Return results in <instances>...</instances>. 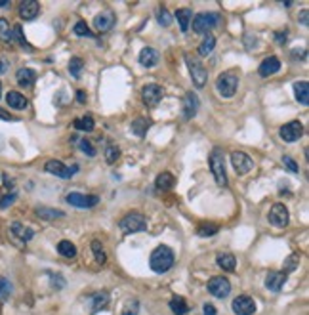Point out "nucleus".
<instances>
[{
	"label": "nucleus",
	"mask_w": 309,
	"mask_h": 315,
	"mask_svg": "<svg viewBox=\"0 0 309 315\" xmlns=\"http://www.w3.org/2000/svg\"><path fill=\"white\" fill-rule=\"evenodd\" d=\"M279 134L283 138V141L294 143V141H298V139L302 138V134H304V126H302L300 120H290V122H287L285 126H281Z\"/></svg>",
	"instance_id": "nucleus-9"
},
{
	"label": "nucleus",
	"mask_w": 309,
	"mask_h": 315,
	"mask_svg": "<svg viewBox=\"0 0 309 315\" xmlns=\"http://www.w3.org/2000/svg\"><path fill=\"white\" fill-rule=\"evenodd\" d=\"M39 12H40V4L37 0H25V2L19 4V16L25 21L35 20L39 16Z\"/></svg>",
	"instance_id": "nucleus-18"
},
{
	"label": "nucleus",
	"mask_w": 309,
	"mask_h": 315,
	"mask_svg": "<svg viewBox=\"0 0 309 315\" xmlns=\"http://www.w3.org/2000/svg\"><path fill=\"white\" fill-rule=\"evenodd\" d=\"M67 203L71 206H77V208H92L99 203V197L97 195H84V193H78V191H73L67 195Z\"/></svg>",
	"instance_id": "nucleus-10"
},
{
	"label": "nucleus",
	"mask_w": 309,
	"mask_h": 315,
	"mask_svg": "<svg viewBox=\"0 0 309 315\" xmlns=\"http://www.w3.org/2000/svg\"><path fill=\"white\" fill-rule=\"evenodd\" d=\"M279 69H281V61H279V58H277V56H269V58H265L264 61L260 63L258 73H260V77L267 79V77L275 75Z\"/></svg>",
	"instance_id": "nucleus-19"
},
{
	"label": "nucleus",
	"mask_w": 309,
	"mask_h": 315,
	"mask_svg": "<svg viewBox=\"0 0 309 315\" xmlns=\"http://www.w3.org/2000/svg\"><path fill=\"white\" fill-rule=\"evenodd\" d=\"M147 128H149V120H145V118H137V120L132 122V132L137 138H143L145 132H147Z\"/></svg>",
	"instance_id": "nucleus-37"
},
{
	"label": "nucleus",
	"mask_w": 309,
	"mask_h": 315,
	"mask_svg": "<svg viewBox=\"0 0 309 315\" xmlns=\"http://www.w3.org/2000/svg\"><path fill=\"white\" fill-rule=\"evenodd\" d=\"M0 40H4V42H12L14 40L12 27H10V23L6 21L4 18H0Z\"/></svg>",
	"instance_id": "nucleus-36"
},
{
	"label": "nucleus",
	"mask_w": 309,
	"mask_h": 315,
	"mask_svg": "<svg viewBox=\"0 0 309 315\" xmlns=\"http://www.w3.org/2000/svg\"><path fill=\"white\" fill-rule=\"evenodd\" d=\"M16 193L12 191V193H4V195H0V208H8L10 204L16 203Z\"/></svg>",
	"instance_id": "nucleus-46"
},
{
	"label": "nucleus",
	"mask_w": 309,
	"mask_h": 315,
	"mask_svg": "<svg viewBox=\"0 0 309 315\" xmlns=\"http://www.w3.org/2000/svg\"><path fill=\"white\" fill-rule=\"evenodd\" d=\"M4 147V139H2V136H0V149Z\"/></svg>",
	"instance_id": "nucleus-56"
},
{
	"label": "nucleus",
	"mask_w": 309,
	"mask_h": 315,
	"mask_svg": "<svg viewBox=\"0 0 309 315\" xmlns=\"http://www.w3.org/2000/svg\"><path fill=\"white\" fill-rule=\"evenodd\" d=\"M294 94H296V99L302 103V105H308L309 103V84L308 80H300L294 84Z\"/></svg>",
	"instance_id": "nucleus-26"
},
{
	"label": "nucleus",
	"mask_w": 309,
	"mask_h": 315,
	"mask_svg": "<svg viewBox=\"0 0 309 315\" xmlns=\"http://www.w3.org/2000/svg\"><path fill=\"white\" fill-rule=\"evenodd\" d=\"M52 285L56 287V291H59V289H63V285H65V281H63V279H61L59 275H56V277L52 275Z\"/></svg>",
	"instance_id": "nucleus-49"
},
{
	"label": "nucleus",
	"mask_w": 309,
	"mask_h": 315,
	"mask_svg": "<svg viewBox=\"0 0 309 315\" xmlns=\"http://www.w3.org/2000/svg\"><path fill=\"white\" fill-rule=\"evenodd\" d=\"M170 310H172L176 315H185L187 312H189V306H187L185 298H181V296H174V298L170 300Z\"/></svg>",
	"instance_id": "nucleus-30"
},
{
	"label": "nucleus",
	"mask_w": 309,
	"mask_h": 315,
	"mask_svg": "<svg viewBox=\"0 0 309 315\" xmlns=\"http://www.w3.org/2000/svg\"><path fill=\"white\" fill-rule=\"evenodd\" d=\"M283 164L287 166L288 170L292 172V174H298L300 172V168H298V162L294 160V158H290V157H283Z\"/></svg>",
	"instance_id": "nucleus-47"
},
{
	"label": "nucleus",
	"mask_w": 309,
	"mask_h": 315,
	"mask_svg": "<svg viewBox=\"0 0 309 315\" xmlns=\"http://www.w3.org/2000/svg\"><path fill=\"white\" fill-rule=\"evenodd\" d=\"M12 35H14V39L21 44V48H25L27 52H33V48H31V44L25 40V37H23V29H21V25H14L12 27Z\"/></svg>",
	"instance_id": "nucleus-38"
},
{
	"label": "nucleus",
	"mask_w": 309,
	"mask_h": 315,
	"mask_svg": "<svg viewBox=\"0 0 309 315\" xmlns=\"http://www.w3.org/2000/svg\"><path fill=\"white\" fill-rule=\"evenodd\" d=\"M113 25H115V16L111 10H103L94 18V27L97 33H107L113 29Z\"/></svg>",
	"instance_id": "nucleus-15"
},
{
	"label": "nucleus",
	"mask_w": 309,
	"mask_h": 315,
	"mask_svg": "<svg viewBox=\"0 0 309 315\" xmlns=\"http://www.w3.org/2000/svg\"><path fill=\"white\" fill-rule=\"evenodd\" d=\"M158 61H160V54L154 50V48H143L141 52H139V63L143 65V67L151 69L154 65H158Z\"/></svg>",
	"instance_id": "nucleus-21"
},
{
	"label": "nucleus",
	"mask_w": 309,
	"mask_h": 315,
	"mask_svg": "<svg viewBox=\"0 0 309 315\" xmlns=\"http://www.w3.org/2000/svg\"><path fill=\"white\" fill-rule=\"evenodd\" d=\"M10 67V61H6V59H0V75H4L6 71Z\"/></svg>",
	"instance_id": "nucleus-53"
},
{
	"label": "nucleus",
	"mask_w": 309,
	"mask_h": 315,
	"mask_svg": "<svg viewBox=\"0 0 309 315\" xmlns=\"http://www.w3.org/2000/svg\"><path fill=\"white\" fill-rule=\"evenodd\" d=\"M298 264H300V256H298V254H290L287 260H285V273L294 271L298 268Z\"/></svg>",
	"instance_id": "nucleus-44"
},
{
	"label": "nucleus",
	"mask_w": 309,
	"mask_h": 315,
	"mask_svg": "<svg viewBox=\"0 0 309 315\" xmlns=\"http://www.w3.org/2000/svg\"><path fill=\"white\" fill-rule=\"evenodd\" d=\"M199 107H200L199 96L195 92H187L185 98H183V117L185 118H193L199 113Z\"/></svg>",
	"instance_id": "nucleus-16"
},
{
	"label": "nucleus",
	"mask_w": 309,
	"mask_h": 315,
	"mask_svg": "<svg viewBox=\"0 0 309 315\" xmlns=\"http://www.w3.org/2000/svg\"><path fill=\"white\" fill-rule=\"evenodd\" d=\"M75 128L77 130H84V132H92L96 128V122H94V118L90 115H84V117L75 120Z\"/></svg>",
	"instance_id": "nucleus-33"
},
{
	"label": "nucleus",
	"mask_w": 309,
	"mask_h": 315,
	"mask_svg": "<svg viewBox=\"0 0 309 315\" xmlns=\"http://www.w3.org/2000/svg\"><path fill=\"white\" fill-rule=\"evenodd\" d=\"M210 170L214 174V180L220 187H225L227 185V174H225V157H223V151L220 147H216L212 153H210Z\"/></svg>",
	"instance_id": "nucleus-2"
},
{
	"label": "nucleus",
	"mask_w": 309,
	"mask_h": 315,
	"mask_svg": "<svg viewBox=\"0 0 309 315\" xmlns=\"http://www.w3.org/2000/svg\"><path fill=\"white\" fill-rule=\"evenodd\" d=\"M288 220H290V216H288V208L285 204L277 203L271 206V210H269V222L275 225V227H287Z\"/></svg>",
	"instance_id": "nucleus-12"
},
{
	"label": "nucleus",
	"mask_w": 309,
	"mask_h": 315,
	"mask_svg": "<svg viewBox=\"0 0 309 315\" xmlns=\"http://www.w3.org/2000/svg\"><path fill=\"white\" fill-rule=\"evenodd\" d=\"M78 149H80L84 155H88V157H96V147L90 143L86 138H82V139L78 141Z\"/></svg>",
	"instance_id": "nucleus-42"
},
{
	"label": "nucleus",
	"mask_w": 309,
	"mask_h": 315,
	"mask_svg": "<svg viewBox=\"0 0 309 315\" xmlns=\"http://www.w3.org/2000/svg\"><path fill=\"white\" fill-rule=\"evenodd\" d=\"M176 262V256H174V250L166 245H160L151 252V258H149V268L154 273H166L168 270H172Z\"/></svg>",
	"instance_id": "nucleus-1"
},
{
	"label": "nucleus",
	"mask_w": 309,
	"mask_h": 315,
	"mask_svg": "<svg viewBox=\"0 0 309 315\" xmlns=\"http://www.w3.org/2000/svg\"><path fill=\"white\" fill-rule=\"evenodd\" d=\"M12 294V283L4 277H0V300H6Z\"/></svg>",
	"instance_id": "nucleus-43"
},
{
	"label": "nucleus",
	"mask_w": 309,
	"mask_h": 315,
	"mask_svg": "<svg viewBox=\"0 0 309 315\" xmlns=\"http://www.w3.org/2000/svg\"><path fill=\"white\" fill-rule=\"evenodd\" d=\"M285 283H287V273L285 271H271L265 277V287L271 293H281V289H283Z\"/></svg>",
	"instance_id": "nucleus-17"
},
{
	"label": "nucleus",
	"mask_w": 309,
	"mask_h": 315,
	"mask_svg": "<svg viewBox=\"0 0 309 315\" xmlns=\"http://www.w3.org/2000/svg\"><path fill=\"white\" fill-rule=\"evenodd\" d=\"M231 310L235 315H252L256 312V302L250 296H237L231 304Z\"/></svg>",
	"instance_id": "nucleus-13"
},
{
	"label": "nucleus",
	"mask_w": 309,
	"mask_h": 315,
	"mask_svg": "<svg viewBox=\"0 0 309 315\" xmlns=\"http://www.w3.org/2000/svg\"><path fill=\"white\" fill-rule=\"evenodd\" d=\"M174 18H176L177 23H179V29H181L183 33H187V31H189V23L193 20V12H191L189 8H179V10H176Z\"/></svg>",
	"instance_id": "nucleus-25"
},
{
	"label": "nucleus",
	"mask_w": 309,
	"mask_h": 315,
	"mask_svg": "<svg viewBox=\"0 0 309 315\" xmlns=\"http://www.w3.org/2000/svg\"><path fill=\"white\" fill-rule=\"evenodd\" d=\"M214 48H216V39H214L212 35H206L204 40H202L199 46V54L206 58V56H210V54L214 52Z\"/></svg>",
	"instance_id": "nucleus-32"
},
{
	"label": "nucleus",
	"mask_w": 309,
	"mask_h": 315,
	"mask_svg": "<svg viewBox=\"0 0 309 315\" xmlns=\"http://www.w3.org/2000/svg\"><path fill=\"white\" fill-rule=\"evenodd\" d=\"M44 170L48 174H54L58 178H71V168H67L61 160H48L44 164Z\"/></svg>",
	"instance_id": "nucleus-20"
},
{
	"label": "nucleus",
	"mask_w": 309,
	"mask_h": 315,
	"mask_svg": "<svg viewBox=\"0 0 309 315\" xmlns=\"http://www.w3.org/2000/svg\"><path fill=\"white\" fill-rule=\"evenodd\" d=\"M12 235L14 237H18L21 243H27V241H31L33 239V235H35V231L33 229H29V227H25V225H21L19 222H14L12 224Z\"/></svg>",
	"instance_id": "nucleus-24"
},
{
	"label": "nucleus",
	"mask_w": 309,
	"mask_h": 315,
	"mask_svg": "<svg viewBox=\"0 0 309 315\" xmlns=\"http://www.w3.org/2000/svg\"><path fill=\"white\" fill-rule=\"evenodd\" d=\"M88 306H90V314H97V312L105 310L109 306V293L107 291H97V293L90 294Z\"/></svg>",
	"instance_id": "nucleus-14"
},
{
	"label": "nucleus",
	"mask_w": 309,
	"mask_h": 315,
	"mask_svg": "<svg viewBox=\"0 0 309 315\" xmlns=\"http://www.w3.org/2000/svg\"><path fill=\"white\" fill-rule=\"evenodd\" d=\"M58 252L63 256V258H69V260H73L75 256H77V247L71 243V241H59L58 243Z\"/></svg>",
	"instance_id": "nucleus-31"
},
{
	"label": "nucleus",
	"mask_w": 309,
	"mask_h": 315,
	"mask_svg": "<svg viewBox=\"0 0 309 315\" xmlns=\"http://www.w3.org/2000/svg\"><path fill=\"white\" fill-rule=\"evenodd\" d=\"M118 227L122 229V233H139V231H147V220L141 212H130L126 214L120 222Z\"/></svg>",
	"instance_id": "nucleus-4"
},
{
	"label": "nucleus",
	"mask_w": 309,
	"mask_h": 315,
	"mask_svg": "<svg viewBox=\"0 0 309 315\" xmlns=\"http://www.w3.org/2000/svg\"><path fill=\"white\" fill-rule=\"evenodd\" d=\"M156 187L158 189H162V191H170L172 187H174V183H176V178L170 174V172H162V174H158V178H156Z\"/></svg>",
	"instance_id": "nucleus-29"
},
{
	"label": "nucleus",
	"mask_w": 309,
	"mask_h": 315,
	"mask_svg": "<svg viewBox=\"0 0 309 315\" xmlns=\"http://www.w3.org/2000/svg\"><path fill=\"white\" fill-rule=\"evenodd\" d=\"M8 4H10L8 0H0V8H2V6H8Z\"/></svg>",
	"instance_id": "nucleus-55"
},
{
	"label": "nucleus",
	"mask_w": 309,
	"mask_h": 315,
	"mask_svg": "<svg viewBox=\"0 0 309 315\" xmlns=\"http://www.w3.org/2000/svg\"><path fill=\"white\" fill-rule=\"evenodd\" d=\"M0 118H4V120H14V117H12L8 111H4V109H0Z\"/></svg>",
	"instance_id": "nucleus-54"
},
{
	"label": "nucleus",
	"mask_w": 309,
	"mask_h": 315,
	"mask_svg": "<svg viewBox=\"0 0 309 315\" xmlns=\"http://www.w3.org/2000/svg\"><path fill=\"white\" fill-rule=\"evenodd\" d=\"M308 10H302V14H300V16H298V21L302 23V25H304V27H308Z\"/></svg>",
	"instance_id": "nucleus-50"
},
{
	"label": "nucleus",
	"mask_w": 309,
	"mask_h": 315,
	"mask_svg": "<svg viewBox=\"0 0 309 315\" xmlns=\"http://www.w3.org/2000/svg\"><path fill=\"white\" fill-rule=\"evenodd\" d=\"M162 96H164V90H162V86H158V84H145L143 90H141L143 103H145L147 107H156V105L160 103Z\"/></svg>",
	"instance_id": "nucleus-11"
},
{
	"label": "nucleus",
	"mask_w": 309,
	"mask_h": 315,
	"mask_svg": "<svg viewBox=\"0 0 309 315\" xmlns=\"http://www.w3.org/2000/svg\"><path fill=\"white\" fill-rule=\"evenodd\" d=\"M156 20H158V23L162 25V27H170L172 25V16H170V12L162 6L160 10H158V16H156Z\"/></svg>",
	"instance_id": "nucleus-41"
},
{
	"label": "nucleus",
	"mask_w": 309,
	"mask_h": 315,
	"mask_svg": "<svg viewBox=\"0 0 309 315\" xmlns=\"http://www.w3.org/2000/svg\"><path fill=\"white\" fill-rule=\"evenodd\" d=\"M218 231H220V227L216 224H202L197 227V235H200V237H212Z\"/></svg>",
	"instance_id": "nucleus-39"
},
{
	"label": "nucleus",
	"mask_w": 309,
	"mask_h": 315,
	"mask_svg": "<svg viewBox=\"0 0 309 315\" xmlns=\"http://www.w3.org/2000/svg\"><path fill=\"white\" fill-rule=\"evenodd\" d=\"M92 252H94V256H96V262L97 264H105L107 262V254H105V250L101 247V243L99 241H92Z\"/></svg>",
	"instance_id": "nucleus-35"
},
{
	"label": "nucleus",
	"mask_w": 309,
	"mask_h": 315,
	"mask_svg": "<svg viewBox=\"0 0 309 315\" xmlns=\"http://www.w3.org/2000/svg\"><path fill=\"white\" fill-rule=\"evenodd\" d=\"M218 23H220V16L218 14H214V12H202V14L193 18V33H197V35L208 33Z\"/></svg>",
	"instance_id": "nucleus-6"
},
{
	"label": "nucleus",
	"mask_w": 309,
	"mask_h": 315,
	"mask_svg": "<svg viewBox=\"0 0 309 315\" xmlns=\"http://www.w3.org/2000/svg\"><path fill=\"white\" fill-rule=\"evenodd\" d=\"M77 99H78V103H86V99H88L86 92H84V90H78V92H77Z\"/></svg>",
	"instance_id": "nucleus-51"
},
{
	"label": "nucleus",
	"mask_w": 309,
	"mask_h": 315,
	"mask_svg": "<svg viewBox=\"0 0 309 315\" xmlns=\"http://www.w3.org/2000/svg\"><path fill=\"white\" fill-rule=\"evenodd\" d=\"M6 101H8V107L18 109V111H23V109H27V107H29V99H27L23 94H19V92H16V90L8 92Z\"/></svg>",
	"instance_id": "nucleus-22"
},
{
	"label": "nucleus",
	"mask_w": 309,
	"mask_h": 315,
	"mask_svg": "<svg viewBox=\"0 0 309 315\" xmlns=\"http://www.w3.org/2000/svg\"><path fill=\"white\" fill-rule=\"evenodd\" d=\"M239 86V77L233 71H225L216 79V88L220 92L221 98H233Z\"/></svg>",
	"instance_id": "nucleus-3"
},
{
	"label": "nucleus",
	"mask_w": 309,
	"mask_h": 315,
	"mask_svg": "<svg viewBox=\"0 0 309 315\" xmlns=\"http://www.w3.org/2000/svg\"><path fill=\"white\" fill-rule=\"evenodd\" d=\"M37 216L42 218V220H58V218H63L65 214L58 208H48V206H39L37 208Z\"/></svg>",
	"instance_id": "nucleus-28"
},
{
	"label": "nucleus",
	"mask_w": 309,
	"mask_h": 315,
	"mask_svg": "<svg viewBox=\"0 0 309 315\" xmlns=\"http://www.w3.org/2000/svg\"><path fill=\"white\" fill-rule=\"evenodd\" d=\"M185 63H187V69H189V73H191L193 84H195L197 88H202V86L206 84L208 71L202 67V63H200L197 58H191L189 54H185Z\"/></svg>",
	"instance_id": "nucleus-5"
},
{
	"label": "nucleus",
	"mask_w": 309,
	"mask_h": 315,
	"mask_svg": "<svg viewBox=\"0 0 309 315\" xmlns=\"http://www.w3.org/2000/svg\"><path fill=\"white\" fill-rule=\"evenodd\" d=\"M208 293L212 294L214 298H227L231 293V283L227 277H212L208 281Z\"/></svg>",
	"instance_id": "nucleus-7"
},
{
	"label": "nucleus",
	"mask_w": 309,
	"mask_h": 315,
	"mask_svg": "<svg viewBox=\"0 0 309 315\" xmlns=\"http://www.w3.org/2000/svg\"><path fill=\"white\" fill-rule=\"evenodd\" d=\"M0 98H2V94H0Z\"/></svg>",
	"instance_id": "nucleus-57"
},
{
	"label": "nucleus",
	"mask_w": 309,
	"mask_h": 315,
	"mask_svg": "<svg viewBox=\"0 0 309 315\" xmlns=\"http://www.w3.org/2000/svg\"><path fill=\"white\" fill-rule=\"evenodd\" d=\"M120 157V149L116 147V145H107L105 147V160L113 164V162H116V158Z\"/></svg>",
	"instance_id": "nucleus-40"
},
{
	"label": "nucleus",
	"mask_w": 309,
	"mask_h": 315,
	"mask_svg": "<svg viewBox=\"0 0 309 315\" xmlns=\"http://www.w3.org/2000/svg\"><path fill=\"white\" fill-rule=\"evenodd\" d=\"M216 264H218L223 271H233L235 268H237V260H235V256H233V254H229V252H225V254H218Z\"/></svg>",
	"instance_id": "nucleus-27"
},
{
	"label": "nucleus",
	"mask_w": 309,
	"mask_h": 315,
	"mask_svg": "<svg viewBox=\"0 0 309 315\" xmlns=\"http://www.w3.org/2000/svg\"><path fill=\"white\" fill-rule=\"evenodd\" d=\"M82 69H84V61L80 58H71V61H69V73H71V77L80 79Z\"/></svg>",
	"instance_id": "nucleus-34"
},
{
	"label": "nucleus",
	"mask_w": 309,
	"mask_h": 315,
	"mask_svg": "<svg viewBox=\"0 0 309 315\" xmlns=\"http://www.w3.org/2000/svg\"><path fill=\"white\" fill-rule=\"evenodd\" d=\"M137 312H139V302H137V300H132V302L126 304V310H124V314L122 315H137Z\"/></svg>",
	"instance_id": "nucleus-48"
},
{
	"label": "nucleus",
	"mask_w": 309,
	"mask_h": 315,
	"mask_svg": "<svg viewBox=\"0 0 309 315\" xmlns=\"http://www.w3.org/2000/svg\"><path fill=\"white\" fill-rule=\"evenodd\" d=\"M16 79H18V84H19L21 88H31V86L35 84V80H37V73H35L33 69L23 67L16 73Z\"/></svg>",
	"instance_id": "nucleus-23"
},
{
	"label": "nucleus",
	"mask_w": 309,
	"mask_h": 315,
	"mask_svg": "<svg viewBox=\"0 0 309 315\" xmlns=\"http://www.w3.org/2000/svg\"><path fill=\"white\" fill-rule=\"evenodd\" d=\"M73 31H75V35L77 37H92V33H90L88 25L84 21H78L75 27H73Z\"/></svg>",
	"instance_id": "nucleus-45"
},
{
	"label": "nucleus",
	"mask_w": 309,
	"mask_h": 315,
	"mask_svg": "<svg viewBox=\"0 0 309 315\" xmlns=\"http://www.w3.org/2000/svg\"><path fill=\"white\" fill-rule=\"evenodd\" d=\"M204 315H216V308L212 304H204Z\"/></svg>",
	"instance_id": "nucleus-52"
},
{
	"label": "nucleus",
	"mask_w": 309,
	"mask_h": 315,
	"mask_svg": "<svg viewBox=\"0 0 309 315\" xmlns=\"http://www.w3.org/2000/svg\"><path fill=\"white\" fill-rule=\"evenodd\" d=\"M231 164H233V168H235V172L239 176L248 174L254 168V160L248 157L244 151H233L231 153Z\"/></svg>",
	"instance_id": "nucleus-8"
}]
</instances>
